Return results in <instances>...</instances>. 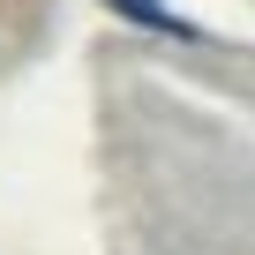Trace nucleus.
Wrapping results in <instances>:
<instances>
[{
	"label": "nucleus",
	"mask_w": 255,
	"mask_h": 255,
	"mask_svg": "<svg viewBox=\"0 0 255 255\" xmlns=\"http://www.w3.org/2000/svg\"><path fill=\"white\" fill-rule=\"evenodd\" d=\"M98 8H105L113 23H128V30H150V38H180V45L203 38V23H188L173 0H98Z\"/></svg>",
	"instance_id": "1"
}]
</instances>
